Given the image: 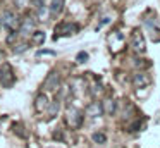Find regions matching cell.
I'll return each mask as SVG.
<instances>
[{"mask_svg":"<svg viewBox=\"0 0 160 148\" xmlns=\"http://www.w3.org/2000/svg\"><path fill=\"white\" fill-rule=\"evenodd\" d=\"M19 23H21V21H19L18 14L12 12V10H5V12L2 14V26L7 28L9 31L18 29V28H19Z\"/></svg>","mask_w":160,"mask_h":148,"instance_id":"obj_3","label":"cell"},{"mask_svg":"<svg viewBox=\"0 0 160 148\" xmlns=\"http://www.w3.org/2000/svg\"><path fill=\"white\" fill-rule=\"evenodd\" d=\"M28 50V43H19L14 45V54H22V52Z\"/></svg>","mask_w":160,"mask_h":148,"instance_id":"obj_16","label":"cell"},{"mask_svg":"<svg viewBox=\"0 0 160 148\" xmlns=\"http://www.w3.org/2000/svg\"><path fill=\"white\" fill-rule=\"evenodd\" d=\"M48 107V98H47V95H38L35 100V109L38 110V112H43V109H47Z\"/></svg>","mask_w":160,"mask_h":148,"instance_id":"obj_12","label":"cell"},{"mask_svg":"<svg viewBox=\"0 0 160 148\" xmlns=\"http://www.w3.org/2000/svg\"><path fill=\"white\" fill-rule=\"evenodd\" d=\"M79 31V26L74 23H62L55 28V34H53V40L60 36H71V34H76Z\"/></svg>","mask_w":160,"mask_h":148,"instance_id":"obj_2","label":"cell"},{"mask_svg":"<svg viewBox=\"0 0 160 148\" xmlns=\"http://www.w3.org/2000/svg\"><path fill=\"white\" fill-rule=\"evenodd\" d=\"M55 55V52H52V50H38L36 52V55Z\"/></svg>","mask_w":160,"mask_h":148,"instance_id":"obj_20","label":"cell"},{"mask_svg":"<svg viewBox=\"0 0 160 148\" xmlns=\"http://www.w3.org/2000/svg\"><path fill=\"white\" fill-rule=\"evenodd\" d=\"M14 83V72H12V67L9 64H2L0 67V84L9 88V86Z\"/></svg>","mask_w":160,"mask_h":148,"instance_id":"obj_5","label":"cell"},{"mask_svg":"<svg viewBox=\"0 0 160 148\" xmlns=\"http://www.w3.org/2000/svg\"><path fill=\"white\" fill-rule=\"evenodd\" d=\"M131 45H132V50L138 52V54H143V52L146 50L145 34H143L141 29H138V28H136V29L131 33Z\"/></svg>","mask_w":160,"mask_h":148,"instance_id":"obj_1","label":"cell"},{"mask_svg":"<svg viewBox=\"0 0 160 148\" xmlns=\"http://www.w3.org/2000/svg\"><path fill=\"white\" fill-rule=\"evenodd\" d=\"M43 41H45V33H43V31H33L31 33V43L35 45V47H40V45H43Z\"/></svg>","mask_w":160,"mask_h":148,"instance_id":"obj_13","label":"cell"},{"mask_svg":"<svg viewBox=\"0 0 160 148\" xmlns=\"http://www.w3.org/2000/svg\"><path fill=\"white\" fill-rule=\"evenodd\" d=\"M102 110H103V114H107V115H114V112H115V102L112 98H105L103 102H102Z\"/></svg>","mask_w":160,"mask_h":148,"instance_id":"obj_10","label":"cell"},{"mask_svg":"<svg viewBox=\"0 0 160 148\" xmlns=\"http://www.w3.org/2000/svg\"><path fill=\"white\" fill-rule=\"evenodd\" d=\"M150 83V76L146 74V72H138V74H134V78H132V86L134 88H143V86H146Z\"/></svg>","mask_w":160,"mask_h":148,"instance_id":"obj_8","label":"cell"},{"mask_svg":"<svg viewBox=\"0 0 160 148\" xmlns=\"http://www.w3.org/2000/svg\"><path fill=\"white\" fill-rule=\"evenodd\" d=\"M64 9V0H52L50 3V16L52 17H57Z\"/></svg>","mask_w":160,"mask_h":148,"instance_id":"obj_11","label":"cell"},{"mask_svg":"<svg viewBox=\"0 0 160 148\" xmlns=\"http://www.w3.org/2000/svg\"><path fill=\"white\" fill-rule=\"evenodd\" d=\"M91 140H93L95 143H98V145H103L105 141H107V136H105L103 133H93L91 134Z\"/></svg>","mask_w":160,"mask_h":148,"instance_id":"obj_15","label":"cell"},{"mask_svg":"<svg viewBox=\"0 0 160 148\" xmlns=\"http://www.w3.org/2000/svg\"><path fill=\"white\" fill-rule=\"evenodd\" d=\"M76 60L81 62V64H83V62H86L88 60V54H86V52H79V54H78V57H76Z\"/></svg>","mask_w":160,"mask_h":148,"instance_id":"obj_17","label":"cell"},{"mask_svg":"<svg viewBox=\"0 0 160 148\" xmlns=\"http://www.w3.org/2000/svg\"><path fill=\"white\" fill-rule=\"evenodd\" d=\"M66 120L71 127H79L81 124H83V112L74 109V107H71L66 114Z\"/></svg>","mask_w":160,"mask_h":148,"instance_id":"obj_4","label":"cell"},{"mask_svg":"<svg viewBox=\"0 0 160 148\" xmlns=\"http://www.w3.org/2000/svg\"><path fill=\"white\" fill-rule=\"evenodd\" d=\"M60 84V74L57 71H52L48 76H47L45 83H43V89L45 91H55Z\"/></svg>","mask_w":160,"mask_h":148,"instance_id":"obj_6","label":"cell"},{"mask_svg":"<svg viewBox=\"0 0 160 148\" xmlns=\"http://www.w3.org/2000/svg\"><path fill=\"white\" fill-rule=\"evenodd\" d=\"M59 109H60V102L59 100H53L50 109H48V119H53L57 115V112H59Z\"/></svg>","mask_w":160,"mask_h":148,"instance_id":"obj_14","label":"cell"},{"mask_svg":"<svg viewBox=\"0 0 160 148\" xmlns=\"http://www.w3.org/2000/svg\"><path fill=\"white\" fill-rule=\"evenodd\" d=\"M35 26H36V19L33 16H28L19 23V33L22 36H29V34L35 31Z\"/></svg>","mask_w":160,"mask_h":148,"instance_id":"obj_7","label":"cell"},{"mask_svg":"<svg viewBox=\"0 0 160 148\" xmlns=\"http://www.w3.org/2000/svg\"><path fill=\"white\" fill-rule=\"evenodd\" d=\"M86 114H88L90 117H98V115H102V114H103V110H102V103H98V102L90 103V105H88V109H86Z\"/></svg>","mask_w":160,"mask_h":148,"instance_id":"obj_9","label":"cell"},{"mask_svg":"<svg viewBox=\"0 0 160 148\" xmlns=\"http://www.w3.org/2000/svg\"><path fill=\"white\" fill-rule=\"evenodd\" d=\"M22 129V126H21V124H16V126H14V131H18V134H19V136H22V138H24L26 136V133H24V131H21Z\"/></svg>","mask_w":160,"mask_h":148,"instance_id":"obj_19","label":"cell"},{"mask_svg":"<svg viewBox=\"0 0 160 148\" xmlns=\"http://www.w3.org/2000/svg\"><path fill=\"white\" fill-rule=\"evenodd\" d=\"M2 59H4V54H2V52H0V60H2Z\"/></svg>","mask_w":160,"mask_h":148,"instance_id":"obj_21","label":"cell"},{"mask_svg":"<svg viewBox=\"0 0 160 148\" xmlns=\"http://www.w3.org/2000/svg\"><path fill=\"white\" fill-rule=\"evenodd\" d=\"M14 38H18V31L12 29L11 34H9V38H7V43H14Z\"/></svg>","mask_w":160,"mask_h":148,"instance_id":"obj_18","label":"cell"},{"mask_svg":"<svg viewBox=\"0 0 160 148\" xmlns=\"http://www.w3.org/2000/svg\"><path fill=\"white\" fill-rule=\"evenodd\" d=\"M0 24H2V23H0Z\"/></svg>","mask_w":160,"mask_h":148,"instance_id":"obj_22","label":"cell"}]
</instances>
